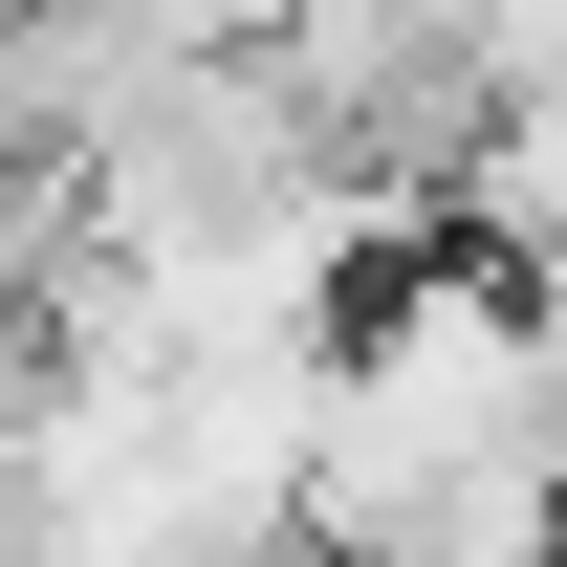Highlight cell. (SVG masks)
Masks as SVG:
<instances>
[{"label":"cell","mask_w":567,"mask_h":567,"mask_svg":"<svg viewBox=\"0 0 567 567\" xmlns=\"http://www.w3.org/2000/svg\"><path fill=\"white\" fill-rule=\"evenodd\" d=\"M44 350V262H22V197H0V371Z\"/></svg>","instance_id":"obj_2"},{"label":"cell","mask_w":567,"mask_h":567,"mask_svg":"<svg viewBox=\"0 0 567 567\" xmlns=\"http://www.w3.org/2000/svg\"><path fill=\"white\" fill-rule=\"evenodd\" d=\"M110 22H132L153 66H262V44L306 22V0H110Z\"/></svg>","instance_id":"obj_1"}]
</instances>
